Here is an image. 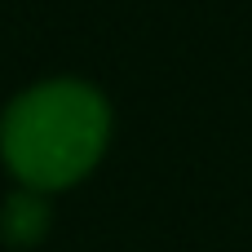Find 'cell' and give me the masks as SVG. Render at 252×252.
I'll use <instances>...</instances> for the list:
<instances>
[{"instance_id":"cell-1","label":"cell","mask_w":252,"mask_h":252,"mask_svg":"<svg viewBox=\"0 0 252 252\" xmlns=\"http://www.w3.org/2000/svg\"><path fill=\"white\" fill-rule=\"evenodd\" d=\"M115 137V106L84 75H44L18 89L0 111V168L13 186L44 195L89 182Z\"/></svg>"},{"instance_id":"cell-2","label":"cell","mask_w":252,"mask_h":252,"mask_svg":"<svg viewBox=\"0 0 252 252\" xmlns=\"http://www.w3.org/2000/svg\"><path fill=\"white\" fill-rule=\"evenodd\" d=\"M53 235V195L9 186L0 195V244L9 252H35Z\"/></svg>"}]
</instances>
